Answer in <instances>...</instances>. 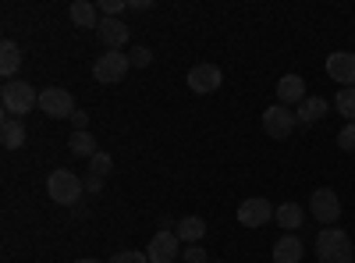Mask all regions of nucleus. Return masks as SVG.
I'll return each instance as SVG.
<instances>
[{
    "label": "nucleus",
    "instance_id": "nucleus-1",
    "mask_svg": "<svg viewBox=\"0 0 355 263\" xmlns=\"http://www.w3.org/2000/svg\"><path fill=\"white\" fill-rule=\"evenodd\" d=\"M46 192H50L53 203H61V207H75V203L82 199V192H85V182H78L75 171L57 167V171H50V178H46Z\"/></svg>",
    "mask_w": 355,
    "mask_h": 263
},
{
    "label": "nucleus",
    "instance_id": "nucleus-2",
    "mask_svg": "<svg viewBox=\"0 0 355 263\" xmlns=\"http://www.w3.org/2000/svg\"><path fill=\"white\" fill-rule=\"evenodd\" d=\"M316 256L320 263H352V239L341 228H323L316 235Z\"/></svg>",
    "mask_w": 355,
    "mask_h": 263
},
{
    "label": "nucleus",
    "instance_id": "nucleus-3",
    "mask_svg": "<svg viewBox=\"0 0 355 263\" xmlns=\"http://www.w3.org/2000/svg\"><path fill=\"white\" fill-rule=\"evenodd\" d=\"M0 103H4L8 114H28L33 107H40V93L33 90L28 82H4V90H0Z\"/></svg>",
    "mask_w": 355,
    "mask_h": 263
},
{
    "label": "nucleus",
    "instance_id": "nucleus-4",
    "mask_svg": "<svg viewBox=\"0 0 355 263\" xmlns=\"http://www.w3.org/2000/svg\"><path fill=\"white\" fill-rule=\"evenodd\" d=\"M132 68V57L121 53V50H107L103 57H96V65H93V78L100 85H114V82H121Z\"/></svg>",
    "mask_w": 355,
    "mask_h": 263
},
{
    "label": "nucleus",
    "instance_id": "nucleus-5",
    "mask_svg": "<svg viewBox=\"0 0 355 263\" xmlns=\"http://www.w3.org/2000/svg\"><path fill=\"white\" fill-rule=\"evenodd\" d=\"M295 125H299V118H295L284 103H274V107L263 110V132L270 139H288Z\"/></svg>",
    "mask_w": 355,
    "mask_h": 263
},
{
    "label": "nucleus",
    "instance_id": "nucleus-6",
    "mask_svg": "<svg viewBox=\"0 0 355 263\" xmlns=\"http://www.w3.org/2000/svg\"><path fill=\"white\" fill-rule=\"evenodd\" d=\"M40 110L50 114V118H71L75 100H71L68 90H61V85H46V90L40 93Z\"/></svg>",
    "mask_w": 355,
    "mask_h": 263
},
{
    "label": "nucleus",
    "instance_id": "nucleus-7",
    "mask_svg": "<svg viewBox=\"0 0 355 263\" xmlns=\"http://www.w3.org/2000/svg\"><path fill=\"white\" fill-rule=\"evenodd\" d=\"M309 214L320 221V224H338L341 217V199L334 196V189H316L309 196Z\"/></svg>",
    "mask_w": 355,
    "mask_h": 263
},
{
    "label": "nucleus",
    "instance_id": "nucleus-8",
    "mask_svg": "<svg viewBox=\"0 0 355 263\" xmlns=\"http://www.w3.org/2000/svg\"><path fill=\"white\" fill-rule=\"evenodd\" d=\"M327 75L341 85V90H355V53L334 50V53L327 57Z\"/></svg>",
    "mask_w": 355,
    "mask_h": 263
},
{
    "label": "nucleus",
    "instance_id": "nucleus-9",
    "mask_svg": "<svg viewBox=\"0 0 355 263\" xmlns=\"http://www.w3.org/2000/svg\"><path fill=\"white\" fill-rule=\"evenodd\" d=\"M266 221H274V207H270V199L252 196V199H245L242 207H239V224H242V228H263Z\"/></svg>",
    "mask_w": 355,
    "mask_h": 263
},
{
    "label": "nucleus",
    "instance_id": "nucleus-10",
    "mask_svg": "<svg viewBox=\"0 0 355 263\" xmlns=\"http://www.w3.org/2000/svg\"><path fill=\"white\" fill-rule=\"evenodd\" d=\"M220 82H224V75H220L217 65H196V68L189 71V85H192V93H199V96L217 93Z\"/></svg>",
    "mask_w": 355,
    "mask_h": 263
},
{
    "label": "nucleus",
    "instance_id": "nucleus-11",
    "mask_svg": "<svg viewBox=\"0 0 355 263\" xmlns=\"http://www.w3.org/2000/svg\"><path fill=\"white\" fill-rule=\"evenodd\" d=\"M146 256H150V263H174L178 260V235L174 231H157L150 239V246H146Z\"/></svg>",
    "mask_w": 355,
    "mask_h": 263
},
{
    "label": "nucleus",
    "instance_id": "nucleus-12",
    "mask_svg": "<svg viewBox=\"0 0 355 263\" xmlns=\"http://www.w3.org/2000/svg\"><path fill=\"white\" fill-rule=\"evenodd\" d=\"M96 36L103 40L107 50H121V46L128 43L132 33H128V25H125L121 18H103V22L96 25Z\"/></svg>",
    "mask_w": 355,
    "mask_h": 263
},
{
    "label": "nucleus",
    "instance_id": "nucleus-13",
    "mask_svg": "<svg viewBox=\"0 0 355 263\" xmlns=\"http://www.w3.org/2000/svg\"><path fill=\"white\" fill-rule=\"evenodd\" d=\"M306 100V82L299 78V75H284L281 82H277V103H302Z\"/></svg>",
    "mask_w": 355,
    "mask_h": 263
},
{
    "label": "nucleus",
    "instance_id": "nucleus-14",
    "mask_svg": "<svg viewBox=\"0 0 355 263\" xmlns=\"http://www.w3.org/2000/svg\"><path fill=\"white\" fill-rule=\"evenodd\" d=\"M174 235L178 242H189V246H199V239L206 235V221L202 217H182L174 228Z\"/></svg>",
    "mask_w": 355,
    "mask_h": 263
},
{
    "label": "nucleus",
    "instance_id": "nucleus-15",
    "mask_svg": "<svg viewBox=\"0 0 355 263\" xmlns=\"http://www.w3.org/2000/svg\"><path fill=\"white\" fill-rule=\"evenodd\" d=\"M274 217H277V228H284L288 235H295V228H302V221H306L299 203H281V207L274 210Z\"/></svg>",
    "mask_w": 355,
    "mask_h": 263
},
{
    "label": "nucleus",
    "instance_id": "nucleus-16",
    "mask_svg": "<svg viewBox=\"0 0 355 263\" xmlns=\"http://www.w3.org/2000/svg\"><path fill=\"white\" fill-rule=\"evenodd\" d=\"M302 260V242L295 235H281L274 242V263H299Z\"/></svg>",
    "mask_w": 355,
    "mask_h": 263
},
{
    "label": "nucleus",
    "instance_id": "nucleus-17",
    "mask_svg": "<svg viewBox=\"0 0 355 263\" xmlns=\"http://www.w3.org/2000/svg\"><path fill=\"white\" fill-rule=\"evenodd\" d=\"M323 114H327V100H323V96H306L299 103V110H295V118H299L302 125H316Z\"/></svg>",
    "mask_w": 355,
    "mask_h": 263
},
{
    "label": "nucleus",
    "instance_id": "nucleus-18",
    "mask_svg": "<svg viewBox=\"0 0 355 263\" xmlns=\"http://www.w3.org/2000/svg\"><path fill=\"white\" fill-rule=\"evenodd\" d=\"M18 65H21V50H18V43L4 40V46H0V75L11 82V75L18 71Z\"/></svg>",
    "mask_w": 355,
    "mask_h": 263
},
{
    "label": "nucleus",
    "instance_id": "nucleus-19",
    "mask_svg": "<svg viewBox=\"0 0 355 263\" xmlns=\"http://www.w3.org/2000/svg\"><path fill=\"white\" fill-rule=\"evenodd\" d=\"M0 139H4L8 150H18V146H25V125L18 118H4V125H0Z\"/></svg>",
    "mask_w": 355,
    "mask_h": 263
},
{
    "label": "nucleus",
    "instance_id": "nucleus-20",
    "mask_svg": "<svg viewBox=\"0 0 355 263\" xmlns=\"http://www.w3.org/2000/svg\"><path fill=\"white\" fill-rule=\"evenodd\" d=\"M68 15H71V22H75L78 28H96V25H100V22H96V8L89 4V0H75Z\"/></svg>",
    "mask_w": 355,
    "mask_h": 263
},
{
    "label": "nucleus",
    "instance_id": "nucleus-21",
    "mask_svg": "<svg viewBox=\"0 0 355 263\" xmlns=\"http://www.w3.org/2000/svg\"><path fill=\"white\" fill-rule=\"evenodd\" d=\"M68 146H71V153H75V157H89V160H93V157L100 153V150H96V139H93V132H71Z\"/></svg>",
    "mask_w": 355,
    "mask_h": 263
},
{
    "label": "nucleus",
    "instance_id": "nucleus-22",
    "mask_svg": "<svg viewBox=\"0 0 355 263\" xmlns=\"http://www.w3.org/2000/svg\"><path fill=\"white\" fill-rule=\"evenodd\" d=\"M334 107H338V114H345L348 121H355V90H338Z\"/></svg>",
    "mask_w": 355,
    "mask_h": 263
},
{
    "label": "nucleus",
    "instance_id": "nucleus-23",
    "mask_svg": "<svg viewBox=\"0 0 355 263\" xmlns=\"http://www.w3.org/2000/svg\"><path fill=\"white\" fill-rule=\"evenodd\" d=\"M89 171H93L96 178H107V174L114 171V160H110V153H96L93 160H89Z\"/></svg>",
    "mask_w": 355,
    "mask_h": 263
},
{
    "label": "nucleus",
    "instance_id": "nucleus-24",
    "mask_svg": "<svg viewBox=\"0 0 355 263\" xmlns=\"http://www.w3.org/2000/svg\"><path fill=\"white\" fill-rule=\"evenodd\" d=\"M110 263H150V256L139 253V249H121V253H114Z\"/></svg>",
    "mask_w": 355,
    "mask_h": 263
},
{
    "label": "nucleus",
    "instance_id": "nucleus-25",
    "mask_svg": "<svg viewBox=\"0 0 355 263\" xmlns=\"http://www.w3.org/2000/svg\"><path fill=\"white\" fill-rule=\"evenodd\" d=\"M338 146L345 153H355V121H348L341 132H338Z\"/></svg>",
    "mask_w": 355,
    "mask_h": 263
},
{
    "label": "nucleus",
    "instance_id": "nucleus-26",
    "mask_svg": "<svg viewBox=\"0 0 355 263\" xmlns=\"http://www.w3.org/2000/svg\"><path fill=\"white\" fill-rule=\"evenodd\" d=\"M125 8H128V0H100L103 18H117V11H125Z\"/></svg>",
    "mask_w": 355,
    "mask_h": 263
},
{
    "label": "nucleus",
    "instance_id": "nucleus-27",
    "mask_svg": "<svg viewBox=\"0 0 355 263\" xmlns=\"http://www.w3.org/2000/svg\"><path fill=\"white\" fill-rule=\"evenodd\" d=\"M128 57H132V65H135V68H146V65L153 61V53H150V46H135V50H132Z\"/></svg>",
    "mask_w": 355,
    "mask_h": 263
},
{
    "label": "nucleus",
    "instance_id": "nucleus-28",
    "mask_svg": "<svg viewBox=\"0 0 355 263\" xmlns=\"http://www.w3.org/2000/svg\"><path fill=\"white\" fill-rule=\"evenodd\" d=\"M182 260H185V263H210V260H206V249H202V246H189V249L182 253Z\"/></svg>",
    "mask_w": 355,
    "mask_h": 263
},
{
    "label": "nucleus",
    "instance_id": "nucleus-29",
    "mask_svg": "<svg viewBox=\"0 0 355 263\" xmlns=\"http://www.w3.org/2000/svg\"><path fill=\"white\" fill-rule=\"evenodd\" d=\"M71 125H75V132H85V125H89V114H85V110H75V114H71Z\"/></svg>",
    "mask_w": 355,
    "mask_h": 263
},
{
    "label": "nucleus",
    "instance_id": "nucleus-30",
    "mask_svg": "<svg viewBox=\"0 0 355 263\" xmlns=\"http://www.w3.org/2000/svg\"><path fill=\"white\" fill-rule=\"evenodd\" d=\"M128 8H135V11H150L153 4H150V0H128Z\"/></svg>",
    "mask_w": 355,
    "mask_h": 263
},
{
    "label": "nucleus",
    "instance_id": "nucleus-31",
    "mask_svg": "<svg viewBox=\"0 0 355 263\" xmlns=\"http://www.w3.org/2000/svg\"><path fill=\"white\" fill-rule=\"evenodd\" d=\"M100 182H103V178H96V174H89V178H85V189H89V192H96V189H100Z\"/></svg>",
    "mask_w": 355,
    "mask_h": 263
},
{
    "label": "nucleus",
    "instance_id": "nucleus-32",
    "mask_svg": "<svg viewBox=\"0 0 355 263\" xmlns=\"http://www.w3.org/2000/svg\"><path fill=\"white\" fill-rule=\"evenodd\" d=\"M78 263H100V260H93V256H85V260H78Z\"/></svg>",
    "mask_w": 355,
    "mask_h": 263
}]
</instances>
